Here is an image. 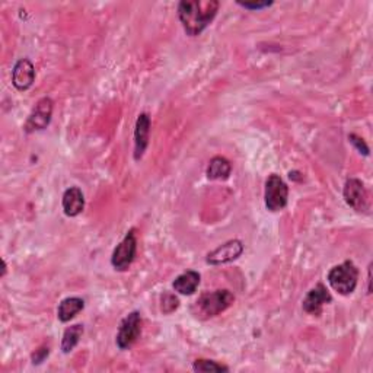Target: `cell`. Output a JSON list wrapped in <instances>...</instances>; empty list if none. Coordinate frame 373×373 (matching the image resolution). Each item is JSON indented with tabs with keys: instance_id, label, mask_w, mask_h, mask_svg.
<instances>
[{
	"instance_id": "13",
	"label": "cell",
	"mask_w": 373,
	"mask_h": 373,
	"mask_svg": "<svg viewBox=\"0 0 373 373\" xmlns=\"http://www.w3.org/2000/svg\"><path fill=\"white\" fill-rule=\"evenodd\" d=\"M62 206L66 216L76 218L85 209V197L79 186H70L63 194Z\"/></svg>"
},
{
	"instance_id": "21",
	"label": "cell",
	"mask_w": 373,
	"mask_h": 373,
	"mask_svg": "<svg viewBox=\"0 0 373 373\" xmlns=\"http://www.w3.org/2000/svg\"><path fill=\"white\" fill-rule=\"evenodd\" d=\"M49 354H50V349L49 347H40L38 350H35V353L31 356V358H33V363L34 365H40V363H42V362H44L46 361V358L49 357Z\"/></svg>"
},
{
	"instance_id": "10",
	"label": "cell",
	"mask_w": 373,
	"mask_h": 373,
	"mask_svg": "<svg viewBox=\"0 0 373 373\" xmlns=\"http://www.w3.org/2000/svg\"><path fill=\"white\" fill-rule=\"evenodd\" d=\"M35 80V67L30 59H21L12 69V85L18 91L30 89Z\"/></svg>"
},
{
	"instance_id": "19",
	"label": "cell",
	"mask_w": 373,
	"mask_h": 373,
	"mask_svg": "<svg viewBox=\"0 0 373 373\" xmlns=\"http://www.w3.org/2000/svg\"><path fill=\"white\" fill-rule=\"evenodd\" d=\"M178 306H180V299L175 295L165 293L161 297V309L164 313H172L178 309Z\"/></svg>"
},
{
	"instance_id": "2",
	"label": "cell",
	"mask_w": 373,
	"mask_h": 373,
	"mask_svg": "<svg viewBox=\"0 0 373 373\" xmlns=\"http://www.w3.org/2000/svg\"><path fill=\"white\" fill-rule=\"evenodd\" d=\"M235 302L232 292L226 289L206 292L200 296L191 306V312L198 320H210L218 317Z\"/></svg>"
},
{
	"instance_id": "16",
	"label": "cell",
	"mask_w": 373,
	"mask_h": 373,
	"mask_svg": "<svg viewBox=\"0 0 373 373\" xmlns=\"http://www.w3.org/2000/svg\"><path fill=\"white\" fill-rule=\"evenodd\" d=\"M232 172V165L226 157L214 156L207 166V178L211 181H225Z\"/></svg>"
},
{
	"instance_id": "1",
	"label": "cell",
	"mask_w": 373,
	"mask_h": 373,
	"mask_svg": "<svg viewBox=\"0 0 373 373\" xmlns=\"http://www.w3.org/2000/svg\"><path fill=\"white\" fill-rule=\"evenodd\" d=\"M218 0H184L178 5V18L186 35L197 37L216 18Z\"/></svg>"
},
{
	"instance_id": "9",
	"label": "cell",
	"mask_w": 373,
	"mask_h": 373,
	"mask_svg": "<svg viewBox=\"0 0 373 373\" xmlns=\"http://www.w3.org/2000/svg\"><path fill=\"white\" fill-rule=\"evenodd\" d=\"M243 252V243L239 239H232L225 242L223 245L218 247L216 250H213L211 252L207 254L206 263L210 266H222V264H229L242 255Z\"/></svg>"
},
{
	"instance_id": "17",
	"label": "cell",
	"mask_w": 373,
	"mask_h": 373,
	"mask_svg": "<svg viewBox=\"0 0 373 373\" xmlns=\"http://www.w3.org/2000/svg\"><path fill=\"white\" fill-rule=\"evenodd\" d=\"M82 336H83V325L80 324H75L66 328L63 333V338H62V352L64 354L73 352V349L79 344Z\"/></svg>"
},
{
	"instance_id": "11",
	"label": "cell",
	"mask_w": 373,
	"mask_h": 373,
	"mask_svg": "<svg viewBox=\"0 0 373 373\" xmlns=\"http://www.w3.org/2000/svg\"><path fill=\"white\" fill-rule=\"evenodd\" d=\"M331 300H333L331 293L328 292V289L322 283H318L305 296L304 302H302V308L309 315H318V313H321L322 306L331 302Z\"/></svg>"
},
{
	"instance_id": "20",
	"label": "cell",
	"mask_w": 373,
	"mask_h": 373,
	"mask_svg": "<svg viewBox=\"0 0 373 373\" xmlns=\"http://www.w3.org/2000/svg\"><path fill=\"white\" fill-rule=\"evenodd\" d=\"M349 141L356 148V150L358 153H362L365 156H369V148H367V145H366L365 140L362 137H358L357 135H353L352 133V135H349Z\"/></svg>"
},
{
	"instance_id": "12",
	"label": "cell",
	"mask_w": 373,
	"mask_h": 373,
	"mask_svg": "<svg viewBox=\"0 0 373 373\" xmlns=\"http://www.w3.org/2000/svg\"><path fill=\"white\" fill-rule=\"evenodd\" d=\"M150 135V117L149 114L141 112L137 117L135 128V159L140 161L149 146Z\"/></svg>"
},
{
	"instance_id": "22",
	"label": "cell",
	"mask_w": 373,
	"mask_h": 373,
	"mask_svg": "<svg viewBox=\"0 0 373 373\" xmlns=\"http://www.w3.org/2000/svg\"><path fill=\"white\" fill-rule=\"evenodd\" d=\"M238 5L243 9H250V10H261L264 8H270L272 2H238Z\"/></svg>"
},
{
	"instance_id": "6",
	"label": "cell",
	"mask_w": 373,
	"mask_h": 373,
	"mask_svg": "<svg viewBox=\"0 0 373 373\" xmlns=\"http://www.w3.org/2000/svg\"><path fill=\"white\" fill-rule=\"evenodd\" d=\"M141 334V317L140 312L133 311L121 321L117 333V347L120 350H128L139 340Z\"/></svg>"
},
{
	"instance_id": "23",
	"label": "cell",
	"mask_w": 373,
	"mask_h": 373,
	"mask_svg": "<svg viewBox=\"0 0 373 373\" xmlns=\"http://www.w3.org/2000/svg\"><path fill=\"white\" fill-rule=\"evenodd\" d=\"M370 283H372V264L369 266V270H367V295H370V293H372Z\"/></svg>"
},
{
	"instance_id": "8",
	"label": "cell",
	"mask_w": 373,
	"mask_h": 373,
	"mask_svg": "<svg viewBox=\"0 0 373 373\" xmlns=\"http://www.w3.org/2000/svg\"><path fill=\"white\" fill-rule=\"evenodd\" d=\"M342 196L346 203L356 211H365L369 206V197L365 184L357 178H349L344 184Z\"/></svg>"
},
{
	"instance_id": "18",
	"label": "cell",
	"mask_w": 373,
	"mask_h": 373,
	"mask_svg": "<svg viewBox=\"0 0 373 373\" xmlns=\"http://www.w3.org/2000/svg\"><path fill=\"white\" fill-rule=\"evenodd\" d=\"M194 372H229V367L225 365H220L214 361H207V358H198L193 365Z\"/></svg>"
},
{
	"instance_id": "14",
	"label": "cell",
	"mask_w": 373,
	"mask_h": 373,
	"mask_svg": "<svg viewBox=\"0 0 373 373\" xmlns=\"http://www.w3.org/2000/svg\"><path fill=\"white\" fill-rule=\"evenodd\" d=\"M200 280H202V276H200V272L194 271V270H189L180 275L174 283H172V288H174L175 292H178L180 295L184 296H190L193 293H196Z\"/></svg>"
},
{
	"instance_id": "15",
	"label": "cell",
	"mask_w": 373,
	"mask_h": 373,
	"mask_svg": "<svg viewBox=\"0 0 373 373\" xmlns=\"http://www.w3.org/2000/svg\"><path fill=\"white\" fill-rule=\"evenodd\" d=\"M83 308H85V300L82 297H78V296L66 297L60 302L59 309H57V317H59L62 322H69L73 320Z\"/></svg>"
},
{
	"instance_id": "4",
	"label": "cell",
	"mask_w": 373,
	"mask_h": 373,
	"mask_svg": "<svg viewBox=\"0 0 373 373\" xmlns=\"http://www.w3.org/2000/svg\"><path fill=\"white\" fill-rule=\"evenodd\" d=\"M289 186L277 174H271L266 181L264 202L270 211H280L288 206Z\"/></svg>"
},
{
	"instance_id": "3",
	"label": "cell",
	"mask_w": 373,
	"mask_h": 373,
	"mask_svg": "<svg viewBox=\"0 0 373 373\" xmlns=\"http://www.w3.org/2000/svg\"><path fill=\"white\" fill-rule=\"evenodd\" d=\"M358 270L352 261H344L328 272V283L341 296H349L356 290Z\"/></svg>"
},
{
	"instance_id": "7",
	"label": "cell",
	"mask_w": 373,
	"mask_h": 373,
	"mask_svg": "<svg viewBox=\"0 0 373 373\" xmlns=\"http://www.w3.org/2000/svg\"><path fill=\"white\" fill-rule=\"evenodd\" d=\"M53 101L51 98L46 96L41 98L40 101L35 104L34 110L31 111L30 116H28V120L24 125V130L26 133H34V132H41L46 130L51 121L53 116Z\"/></svg>"
},
{
	"instance_id": "5",
	"label": "cell",
	"mask_w": 373,
	"mask_h": 373,
	"mask_svg": "<svg viewBox=\"0 0 373 373\" xmlns=\"http://www.w3.org/2000/svg\"><path fill=\"white\" fill-rule=\"evenodd\" d=\"M137 254V238L136 231L130 229L124 236V239L119 243L117 248L114 250L111 257V264L117 271H125L128 270L135 261Z\"/></svg>"
}]
</instances>
